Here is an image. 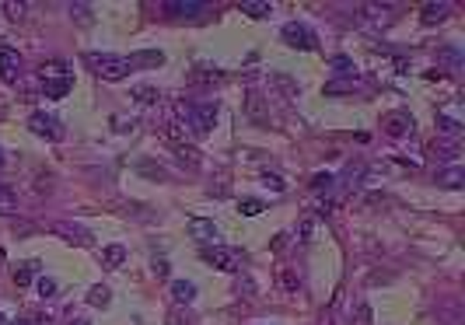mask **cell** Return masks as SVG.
Returning a JSON list of instances; mask_svg holds the SVG:
<instances>
[{"instance_id":"6da1fadb","label":"cell","mask_w":465,"mask_h":325,"mask_svg":"<svg viewBox=\"0 0 465 325\" xmlns=\"http://www.w3.org/2000/svg\"><path fill=\"white\" fill-rule=\"evenodd\" d=\"M178 112L185 116V133L192 137H206L217 123V102H196V105H178Z\"/></svg>"},{"instance_id":"7a4b0ae2","label":"cell","mask_w":465,"mask_h":325,"mask_svg":"<svg viewBox=\"0 0 465 325\" xmlns=\"http://www.w3.org/2000/svg\"><path fill=\"white\" fill-rule=\"evenodd\" d=\"M84 63H88L102 81H123V77H130V70H133L126 56H112V53H88Z\"/></svg>"},{"instance_id":"3957f363","label":"cell","mask_w":465,"mask_h":325,"mask_svg":"<svg viewBox=\"0 0 465 325\" xmlns=\"http://www.w3.org/2000/svg\"><path fill=\"white\" fill-rule=\"evenodd\" d=\"M203 259L220 269V273H238L245 266V252L242 248H231V245H206L203 248Z\"/></svg>"},{"instance_id":"277c9868","label":"cell","mask_w":465,"mask_h":325,"mask_svg":"<svg viewBox=\"0 0 465 325\" xmlns=\"http://www.w3.org/2000/svg\"><path fill=\"white\" fill-rule=\"evenodd\" d=\"M280 36H284V43H287L291 50H305V53H308V50L319 46V36H315L305 22H287Z\"/></svg>"},{"instance_id":"5b68a950","label":"cell","mask_w":465,"mask_h":325,"mask_svg":"<svg viewBox=\"0 0 465 325\" xmlns=\"http://www.w3.org/2000/svg\"><path fill=\"white\" fill-rule=\"evenodd\" d=\"M29 130H32L36 137H46V140H63V126H60V119L49 116V112H32V116H29Z\"/></svg>"},{"instance_id":"8992f818","label":"cell","mask_w":465,"mask_h":325,"mask_svg":"<svg viewBox=\"0 0 465 325\" xmlns=\"http://www.w3.org/2000/svg\"><path fill=\"white\" fill-rule=\"evenodd\" d=\"M49 231H53V234H60L63 241L77 245V248H91V245H95L91 231H88V227H81V224H70V220H56Z\"/></svg>"},{"instance_id":"52a82bcc","label":"cell","mask_w":465,"mask_h":325,"mask_svg":"<svg viewBox=\"0 0 465 325\" xmlns=\"http://www.w3.org/2000/svg\"><path fill=\"white\" fill-rule=\"evenodd\" d=\"M18 74H22V56H18V50L0 46V81H4V84H15Z\"/></svg>"},{"instance_id":"ba28073f","label":"cell","mask_w":465,"mask_h":325,"mask_svg":"<svg viewBox=\"0 0 465 325\" xmlns=\"http://www.w3.org/2000/svg\"><path fill=\"white\" fill-rule=\"evenodd\" d=\"M189 234H192L199 245H217V234H220V231H217V224H213V220L192 217V220H189Z\"/></svg>"},{"instance_id":"9c48e42d","label":"cell","mask_w":465,"mask_h":325,"mask_svg":"<svg viewBox=\"0 0 465 325\" xmlns=\"http://www.w3.org/2000/svg\"><path fill=\"white\" fill-rule=\"evenodd\" d=\"M165 11H171V15H178V18H196V15L206 11V4H199V0H168Z\"/></svg>"},{"instance_id":"30bf717a","label":"cell","mask_w":465,"mask_h":325,"mask_svg":"<svg viewBox=\"0 0 465 325\" xmlns=\"http://www.w3.org/2000/svg\"><path fill=\"white\" fill-rule=\"evenodd\" d=\"M448 15H451V4H448V0H441V4H423V8H420V22H423V25H441Z\"/></svg>"},{"instance_id":"8fae6325","label":"cell","mask_w":465,"mask_h":325,"mask_svg":"<svg viewBox=\"0 0 465 325\" xmlns=\"http://www.w3.org/2000/svg\"><path fill=\"white\" fill-rule=\"evenodd\" d=\"M126 60H130V67H161L165 63V53L161 50H137Z\"/></svg>"},{"instance_id":"7c38bea8","label":"cell","mask_w":465,"mask_h":325,"mask_svg":"<svg viewBox=\"0 0 465 325\" xmlns=\"http://www.w3.org/2000/svg\"><path fill=\"white\" fill-rule=\"evenodd\" d=\"M74 88V77H46L43 81V95L46 98H63Z\"/></svg>"},{"instance_id":"4fadbf2b","label":"cell","mask_w":465,"mask_h":325,"mask_svg":"<svg viewBox=\"0 0 465 325\" xmlns=\"http://www.w3.org/2000/svg\"><path fill=\"white\" fill-rule=\"evenodd\" d=\"M406 130H413V116H406V112L385 116V133H388V137H402Z\"/></svg>"},{"instance_id":"5bb4252c","label":"cell","mask_w":465,"mask_h":325,"mask_svg":"<svg viewBox=\"0 0 465 325\" xmlns=\"http://www.w3.org/2000/svg\"><path fill=\"white\" fill-rule=\"evenodd\" d=\"M171 301H175V304H192V301H196V283H189V280H171Z\"/></svg>"},{"instance_id":"9a60e30c","label":"cell","mask_w":465,"mask_h":325,"mask_svg":"<svg viewBox=\"0 0 465 325\" xmlns=\"http://www.w3.org/2000/svg\"><path fill=\"white\" fill-rule=\"evenodd\" d=\"M462 182H465V172H462L458 165L437 172V186H444V189H462Z\"/></svg>"},{"instance_id":"2e32d148","label":"cell","mask_w":465,"mask_h":325,"mask_svg":"<svg viewBox=\"0 0 465 325\" xmlns=\"http://www.w3.org/2000/svg\"><path fill=\"white\" fill-rule=\"evenodd\" d=\"M123 262H126V248L123 245H105L102 248V266L105 269H119Z\"/></svg>"},{"instance_id":"e0dca14e","label":"cell","mask_w":465,"mask_h":325,"mask_svg":"<svg viewBox=\"0 0 465 325\" xmlns=\"http://www.w3.org/2000/svg\"><path fill=\"white\" fill-rule=\"evenodd\" d=\"M238 11H242V15H249V18H256V22H263V18H270V15H273V8H270V4H263V0H245V4H238Z\"/></svg>"},{"instance_id":"ac0fdd59","label":"cell","mask_w":465,"mask_h":325,"mask_svg":"<svg viewBox=\"0 0 465 325\" xmlns=\"http://www.w3.org/2000/svg\"><path fill=\"white\" fill-rule=\"evenodd\" d=\"M130 98L140 102V105H154V102L161 98V91H158L154 84H137V88H130Z\"/></svg>"},{"instance_id":"d6986e66","label":"cell","mask_w":465,"mask_h":325,"mask_svg":"<svg viewBox=\"0 0 465 325\" xmlns=\"http://www.w3.org/2000/svg\"><path fill=\"white\" fill-rule=\"evenodd\" d=\"M8 213H18V196H15V189L0 182V217H8Z\"/></svg>"},{"instance_id":"ffe728a7","label":"cell","mask_w":465,"mask_h":325,"mask_svg":"<svg viewBox=\"0 0 465 325\" xmlns=\"http://www.w3.org/2000/svg\"><path fill=\"white\" fill-rule=\"evenodd\" d=\"M437 133H444V137H462V123L451 119V116H437Z\"/></svg>"},{"instance_id":"44dd1931","label":"cell","mask_w":465,"mask_h":325,"mask_svg":"<svg viewBox=\"0 0 465 325\" xmlns=\"http://www.w3.org/2000/svg\"><path fill=\"white\" fill-rule=\"evenodd\" d=\"M109 301H112V294H109V287H91L88 290V304H95V308H109Z\"/></svg>"},{"instance_id":"7402d4cb","label":"cell","mask_w":465,"mask_h":325,"mask_svg":"<svg viewBox=\"0 0 465 325\" xmlns=\"http://www.w3.org/2000/svg\"><path fill=\"white\" fill-rule=\"evenodd\" d=\"M46 77H70V70L63 60H49V63H43V81Z\"/></svg>"},{"instance_id":"603a6c76","label":"cell","mask_w":465,"mask_h":325,"mask_svg":"<svg viewBox=\"0 0 465 325\" xmlns=\"http://www.w3.org/2000/svg\"><path fill=\"white\" fill-rule=\"evenodd\" d=\"M238 210H242L245 217H259V213H263L266 206H263V199H256V196H245V199L238 203Z\"/></svg>"},{"instance_id":"cb8c5ba5","label":"cell","mask_w":465,"mask_h":325,"mask_svg":"<svg viewBox=\"0 0 465 325\" xmlns=\"http://www.w3.org/2000/svg\"><path fill=\"white\" fill-rule=\"evenodd\" d=\"M36 266H39V262H25V266H18V269H15V283H18V287H29L32 276H36Z\"/></svg>"},{"instance_id":"d4e9b609","label":"cell","mask_w":465,"mask_h":325,"mask_svg":"<svg viewBox=\"0 0 465 325\" xmlns=\"http://www.w3.org/2000/svg\"><path fill=\"white\" fill-rule=\"evenodd\" d=\"M210 81H220V74H213V70H206V67H196V70L189 74V84H210Z\"/></svg>"},{"instance_id":"484cf974","label":"cell","mask_w":465,"mask_h":325,"mask_svg":"<svg viewBox=\"0 0 465 325\" xmlns=\"http://www.w3.org/2000/svg\"><path fill=\"white\" fill-rule=\"evenodd\" d=\"M175 154H178V161H185V165H199V151H196V147L178 144V147H175Z\"/></svg>"},{"instance_id":"4316f807","label":"cell","mask_w":465,"mask_h":325,"mask_svg":"<svg viewBox=\"0 0 465 325\" xmlns=\"http://www.w3.org/2000/svg\"><path fill=\"white\" fill-rule=\"evenodd\" d=\"M36 290H39V297H56V280H49V276H39V283H36Z\"/></svg>"},{"instance_id":"83f0119b","label":"cell","mask_w":465,"mask_h":325,"mask_svg":"<svg viewBox=\"0 0 465 325\" xmlns=\"http://www.w3.org/2000/svg\"><path fill=\"white\" fill-rule=\"evenodd\" d=\"M263 186H266V189H273V192H284V189H287V182H284L280 175H270V172L263 175Z\"/></svg>"},{"instance_id":"f1b7e54d","label":"cell","mask_w":465,"mask_h":325,"mask_svg":"<svg viewBox=\"0 0 465 325\" xmlns=\"http://www.w3.org/2000/svg\"><path fill=\"white\" fill-rule=\"evenodd\" d=\"M312 231H315V217H305V220L298 224V241H308Z\"/></svg>"},{"instance_id":"f546056e","label":"cell","mask_w":465,"mask_h":325,"mask_svg":"<svg viewBox=\"0 0 465 325\" xmlns=\"http://www.w3.org/2000/svg\"><path fill=\"white\" fill-rule=\"evenodd\" d=\"M249 116H252V119H256V123H266V116H263V102H259V98H256V95H252V98H249Z\"/></svg>"},{"instance_id":"4dcf8cb0","label":"cell","mask_w":465,"mask_h":325,"mask_svg":"<svg viewBox=\"0 0 465 325\" xmlns=\"http://www.w3.org/2000/svg\"><path fill=\"white\" fill-rule=\"evenodd\" d=\"M70 15H77L84 25H91V8L88 4H70Z\"/></svg>"},{"instance_id":"1f68e13d","label":"cell","mask_w":465,"mask_h":325,"mask_svg":"<svg viewBox=\"0 0 465 325\" xmlns=\"http://www.w3.org/2000/svg\"><path fill=\"white\" fill-rule=\"evenodd\" d=\"M333 182H336V179H333V175H329V172H326V175H322V172H319V175H315V179H312V189H329V186H333Z\"/></svg>"},{"instance_id":"d6a6232c","label":"cell","mask_w":465,"mask_h":325,"mask_svg":"<svg viewBox=\"0 0 465 325\" xmlns=\"http://www.w3.org/2000/svg\"><path fill=\"white\" fill-rule=\"evenodd\" d=\"M168 325H192V322H189V315H185L182 308H175V311L168 315Z\"/></svg>"},{"instance_id":"836d02e7","label":"cell","mask_w":465,"mask_h":325,"mask_svg":"<svg viewBox=\"0 0 465 325\" xmlns=\"http://www.w3.org/2000/svg\"><path fill=\"white\" fill-rule=\"evenodd\" d=\"M333 67H336V74H350V70H353V63H350L346 56H336V60H333Z\"/></svg>"},{"instance_id":"e575fe53","label":"cell","mask_w":465,"mask_h":325,"mask_svg":"<svg viewBox=\"0 0 465 325\" xmlns=\"http://www.w3.org/2000/svg\"><path fill=\"white\" fill-rule=\"evenodd\" d=\"M4 11H8V18H22L25 4H11V0H8V4H4Z\"/></svg>"},{"instance_id":"d590c367","label":"cell","mask_w":465,"mask_h":325,"mask_svg":"<svg viewBox=\"0 0 465 325\" xmlns=\"http://www.w3.org/2000/svg\"><path fill=\"white\" fill-rule=\"evenodd\" d=\"M154 273L158 276H168V259H154Z\"/></svg>"},{"instance_id":"8d00e7d4","label":"cell","mask_w":465,"mask_h":325,"mask_svg":"<svg viewBox=\"0 0 465 325\" xmlns=\"http://www.w3.org/2000/svg\"><path fill=\"white\" fill-rule=\"evenodd\" d=\"M360 325H371V308L360 304Z\"/></svg>"},{"instance_id":"74e56055","label":"cell","mask_w":465,"mask_h":325,"mask_svg":"<svg viewBox=\"0 0 465 325\" xmlns=\"http://www.w3.org/2000/svg\"><path fill=\"white\" fill-rule=\"evenodd\" d=\"M8 325H29V318H15V322H8Z\"/></svg>"},{"instance_id":"f35d334b","label":"cell","mask_w":465,"mask_h":325,"mask_svg":"<svg viewBox=\"0 0 465 325\" xmlns=\"http://www.w3.org/2000/svg\"><path fill=\"white\" fill-rule=\"evenodd\" d=\"M70 325H91V322H88V318H74Z\"/></svg>"},{"instance_id":"ab89813d","label":"cell","mask_w":465,"mask_h":325,"mask_svg":"<svg viewBox=\"0 0 465 325\" xmlns=\"http://www.w3.org/2000/svg\"><path fill=\"white\" fill-rule=\"evenodd\" d=\"M0 325H8V318H4V315H0Z\"/></svg>"},{"instance_id":"60d3db41","label":"cell","mask_w":465,"mask_h":325,"mask_svg":"<svg viewBox=\"0 0 465 325\" xmlns=\"http://www.w3.org/2000/svg\"><path fill=\"white\" fill-rule=\"evenodd\" d=\"M0 165H4V151H0Z\"/></svg>"}]
</instances>
